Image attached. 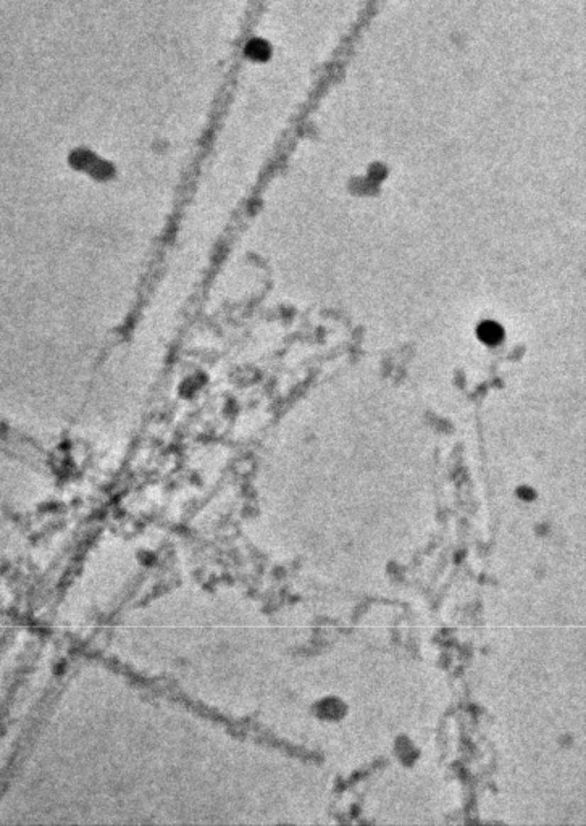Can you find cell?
<instances>
[{
	"instance_id": "obj_1",
	"label": "cell",
	"mask_w": 586,
	"mask_h": 826,
	"mask_svg": "<svg viewBox=\"0 0 586 826\" xmlns=\"http://www.w3.org/2000/svg\"><path fill=\"white\" fill-rule=\"evenodd\" d=\"M478 335H480V337L483 339L485 342L494 344V342H497L502 337V330L496 323H490V321H488V323H483L482 328H480Z\"/></svg>"
}]
</instances>
